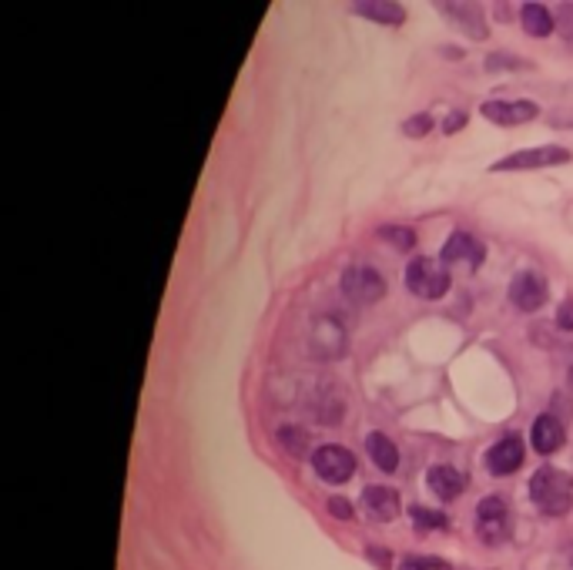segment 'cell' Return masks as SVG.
<instances>
[{
  "instance_id": "22",
  "label": "cell",
  "mask_w": 573,
  "mask_h": 570,
  "mask_svg": "<svg viewBox=\"0 0 573 570\" xmlns=\"http://www.w3.org/2000/svg\"><path fill=\"white\" fill-rule=\"evenodd\" d=\"M430 131H433V118H430L426 111L412 115L410 121H402V134H406V138H426Z\"/></svg>"
},
{
  "instance_id": "2",
  "label": "cell",
  "mask_w": 573,
  "mask_h": 570,
  "mask_svg": "<svg viewBox=\"0 0 573 570\" xmlns=\"http://www.w3.org/2000/svg\"><path fill=\"white\" fill-rule=\"evenodd\" d=\"M513 534V517H510V507H506L500 497H486L476 503V537L483 544L500 547L510 540Z\"/></svg>"
},
{
  "instance_id": "8",
  "label": "cell",
  "mask_w": 573,
  "mask_h": 570,
  "mask_svg": "<svg viewBox=\"0 0 573 570\" xmlns=\"http://www.w3.org/2000/svg\"><path fill=\"white\" fill-rule=\"evenodd\" d=\"M510 302H513L520 312H537L543 309V302H547V282H543V275L537 272H520L510 282Z\"/></svg>"
},
{
  "instance_id": "11",
  "label": "cell",
  "mask_w": 573,
  "mask_h": 570,
  "mask_svg": "<svg viewBox=\"0 0 573 570\" xmlns=\"http://www.w3.org/2000/svg\"><path fill=\"white\" fill-rule=\"evenodd\" d=\"M359 503H363V510L369 520L389 523L399 517V493L393 487H365Z\"/></svg>"
},
{
  "instance_id": "12",
  "label": "cell",
  "mask_w": 573,
  "mask_h": 570,
  "mask_svg": "<svg viewBox=\"0 0 573 570\" xmlns=\"http://www.w3.org/2000/svg\"><path fill=\"white\" fill-rule=\"evenodd\" d=\"M563 440H567V433H563V423L557 419V416L543 413V416L533 419V427H530V443H533V450L537 453L550 456V453L560 450Z\"/></svg>"
},
{
  "instance_id": "23",
  "label": "cell",
  "mask_w": 573,
  "mask_h": 570,
  "mask_svg": "<svg viewBox=\"0 0 573 570\" xmlns=\"http://www.w3.org/2000/svg\"><path fill=\"white\" fill-rule=\"evenodd\" d=\"M402 570H457V567H449L446 560L436 557H406L402 560Z\"/></svg>"
},
{
  "instance_id": "4",
  "label": "cell",
  "mask_w": 573,
  "mask_h": 570,
  "mask_svg": "<svg viewBox=\"0 0 573 570\" xmlns=\"http://www.w3.org/2000/svg\"><path fill=\"white\" fill-rule=\"evenodd\" d=\"M406 285L420 299H443L449 292V272L436 259H412L406 265Z\"/></svg>"
},
{
  "instance_id": "9",
  "label": "cell",
  "mask_w": 573,
  "mask_h": 570,
  "mask_svg": "<svg viewBox=\"0 0 573 570\" xmlns=\"http://www.w3.org/2000/svg\"><path fill=\"white\" fill-rule=\"evenodd\" d=\"M523 466V443H520V437H504V440H496L486 450V470H490L493 476H510L516 473Z\"/></svg>"
},
{
  "instance_id": "18",
  "label": "cell",
  "mask_w": 573,
  "mask_h": 570,
  "mask_svg": "<svg viewBox=\"0 0 573 570\" xmlns=\"http://www.w3.org/2000/svg\"><path fill=\"white\" fill-rule=\"evenodd\" d=\"M446 7V14L449 17H457V24H463L467 27V34L469 37H486V24H483V14L473 7V4H443Z\"/></svg>"
},
{
  "instance_id": "5",
  "label": "cell",
  "mask_w": 573,
  "mask_h": 570,
  "mask_svg": "<svg viewBox=\"0 0 573 570\" xmlns=\"http://www.w3.org/2000/svg\"><path fill=\"white\" fill-rule=\"evenodd\" d=\"M312 470L319 473V480L339 487V483H349L352 473H356V456H352L346 446L328 443V446H319V450L312 453Z\"/></svg>"
},
{
  "instance_id": "3",
  "label": "cell",
  "mask_w": 573,
  "mask_h": 570,
  "mask_svg": "<svg viewBox=\"0 0 573 570\" xmlns=\"http://www.w3.org/2000/svg\"><path fill=\"white\" fill-rule=\"evenodd\" d=\"M570 158H573L570 148H563V144H543V148H523V152H513V155L493 161L490 171H537V168L567 165Z\"/></svg>"
},
{
  "instance_id": "28",
  "label": "cell",
  "mask_w": 573,
  "mask_h": 570,
  "mask_svg": "<svg viewBox=\"0 0 573 570\" xmlns=\"http://www.w3.org/2000/svg\"><path fill=\"white\" fill-rule=\"evenodd\" d=\"M567 380H570V386H573V366H570V372H567Z\"/></svg>"
},
{
  "instance_id": "7",
  "label": "cell",
  "mask_w": 573,
  "mask_h": 570,
  "mask_svg": "<svg viewBox=\"0 0 573 570\" xmlns=\"http://www.w3.org/2000/svg\"><path fill=\"white\" fill-rule=\"evenodd\" d=\"M346 329L336 316H322V319L312 326V336H309V345L319 359H339L346 353Z\"/></svg>"
},
{
  "instance_id": "26",
  "label": "cell",
  "mask_w": 573,
  "mask_h": 570,
  "mask_svg": "<svg viewBox=\"0 0 573 570\" xmlns=\"http://www.w3.org/2000/svg\"><path fill=\"white\" fill-rule=\"evenodd\" d=\"M557 326L563 333H573V299H563V306L557 309Z\"/></svg>"
},
{
  "instance_id": "27",
  "label": "cell",
  "mask_w": 573,
  "mask_h": 570,
  "mask_svg": "<svg viewBox=\"0 0 573 570\" xmlns=\"http://www.w3.org/2000/svg\"><path fill=\"white\" fill-rule=\"evenodd\" d=\"M463 128H467V111H453V115L446 118V124H443L446 134H457V131H463Z\"/></svg>"
},
{
  "instance_id": "20",
  "label": "cell",
  "mask_w": 573,
  "mask_h": 570,
  "mask_svg": "<svg viewBox=\"0 0 573 570\" xmlns=\"http://www.w3.org/2000/svg\"><path fill=\"white\" fill-rule=\"evenodd\" d=\"M375 238H379V242H386V245H393V249H399V252L416 249V232L406 228V225H379L375 228Z\"/></svg>"
},
{
  "instance_id": "21",
  "label": "cell",
  "mask_w": 573,
  "mask_h": 570,
  "mask_svg": "<svg viewBox=\"0 0 573 570\" xmlns=\"http://www.w3.org/2000/svg\"><path fill=\"white\" fill-rule=\"evenodd\" d=\"M412 527L426 534V530H443L446 527V517L439 510H422V507H412Z\"/></svg>"
},
{
  "instance_id": "14",
  "label": "cell",
  "mask_w": 573,
  "mask_h": 570,
  "mask_svg": "<svg viewBox=\"0 0 573 570\" xmlns=\"http://www.w3.org/2000/svg\"><path fill=\"white\" fill-rule=\"evenodd\" d=\"M426 487L433 490L443 503H449V500H457L467 490V476L459 473V470H453V466H433L426 473Z\"/></svg>"
},
{
  "instance_id": "1",
  "label": "cell",
  "mask_w": 573,
  "mask_h": 570,
  "mask_svg": "<svg viewBox=\"0 0 573 570\" xmlns=\"http://www.w3.org/2000/svg\"><path fill=\"white\" fill-rule=\"evenodd\" d=\"M530 497L540 513L547 517H563L573 507V476L557 470V466H540L530 476Z\"/></svg>"
},
{
  "instance_id": "19",
  "label": "cell",
  "mask_w": 573,
  "mask_h": 570,
  "mask_svg": "<svg viewBox=\"0 0 573 570\" xmlns=\"http://www.w3.org/2000/svg\"><path fill=\"white\" fill-rule=\"evenodd\" d=\"M275 440H279L282 453H285L289 460H302L305 450H309V437H305L302 427H282Z\"/></svg>"
},
{
  "instance_id": "16",
  "label": "cell",
  "mask_w": 573,
  "mask_h": 570,
  "mask_svg": "<svg viewBox=\"0 0 573 570\" xmlns=\"http://www.w3.org/2000/svg\"><path fill=\"white\" fill-rule=\"evenodd\" d=\"M359 17H369L375 24H402L406 21V11L399 4H389V0H363V4H352Z\"/></svg>"
},
{
  "instance_id": "15",
  "label": "cell",
  "mask_w": 573,
  "mask_h": 570,
  "mask_svg": "<svg viewBox=\"0 0 573 570\" xmlns=\"http://www.w3.org/2000/svg\"><path fill=\"white\" fill-rule=\"evenodd\" d=\"M365 453H369V460H373L383 473H396L399 470V450L386 433H369V437H365Z\"/></svg>"
},
{
  "instance_id": "13",
  "label": "cell",
  "mask_w": 573,
  "mask_h": 570,
  "mask_svg": "<svg viewBox=\"0 0 573 570\" xmlns=\"http://www.w3.org/2000/svg\"><path fill=\"white\" fill-rule=\"evenodd\" d=\"M483 259H486V249L473 235H467V232H453V235L446 238L443 262H467L469 269H476Z\"/></svg>"
},
{
  "instance_id": "25",
  "label": "cell",
  "mask_w": 573,
  "mask_h": 570,
  "mask_svg": "<svg viewBox=\"0 0 573 570\" xmlns=\"http://www.w3.org/2000/svg\"><path fill=\"white\" fill-rule=\"evenodd\" d=\"M328 513H332L336 520H352V517H356V510H352V503H349V500H342V497H332V500H328Z\"/></svg>"
},
{
  "instance_id": "24",
  "label": "cell",
  "mask_w": 573,
  "mask_h": 570,
  "mask_svg": "<svg viewBox=\"0 0 573 570\" xmlns=\"http://www.w3.org/2000/svg\"><path fill=\"white\" fill-rule=\"evenodd\" d=\"M486 68H490V71H504V68H510V71L520 68V71H523V68H530V64L523 58H510V54H490Z\"/></svg>"
},
{
  "instance_id": "10",
  "label": "cell",
  "mask_w": 573,
  "mask_h": 570,
  "mask_svg": "<svg viewBox=\"0 0 573 570\" xmlns=\"http://www.w3.org/2000/svg\"><path fill=\"white\" fill-rule=\"evenodd\" d=\"M540 115V107L533 101H486L483 105V118L493 124H504V128H516V124H527Z\"/></svg>"
},
{
  "instance_id": "17",
  "label": "cell",
  "mask_w": 573,
  "mask_h": 570,
  "mask_svg": "<svg viewBox=\"0 0 573 570\" xmlns=\"http://www.w3.org/2000/svg\"><path fill=\"white\" fill-rule=\"evenodd\" d=\"M520 24L530 37H550L553 34V14L543 4H523L520 11Z\"/></svg>"
},
{
  "instance_id": "6",
  "label": "cell",
  "mask_w": 573,
  "mask_h": 570,
  "mask_svg": "<svg viewBox=\"0 0 573 570\" xmlns=\"http://www.w3.org/2000/svg\"><path fill=\"white\" fill-rule=\"evenodd\" d=\"M342 292L352 299V302H379L386 296V279L379 275V269H369V265H352L342 272Z\"/></svg>"
}]
</instances>
